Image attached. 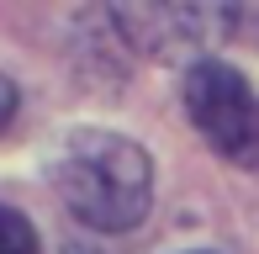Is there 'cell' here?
<instances>
[{
  "label": "cell",
  "instance_id": "obj_1",
  "mask_svg": "<svg viewBox=\"0 0 259 254\" xmlns=\"http://www.w3.org/2000/svg\"><path fill=\"white\" fill-rule=\"evenodd\" d=\"M58 196L64 206L79 217L85 228L101 233H127L148 217L154 201V170L148 154L122 133H106V127H85L64 143L58 154Z\"/></svg>",
  "mask_w": 259,
  "mask_h": 254
},
{
  "label": "cell",
  "instance_id": "obj_2",
  "mask_svg": "<svg viewBox=\"0 0 259 254\" xmlns=\"http://www.w3.org/2000/svg\"><path fill=\"white\" fill-rule=\"evenodd\" d=\"M185 111L222 159L259 170V96L233 64L201 59L185 74Z\"/></svg>",
  "mask_w": 259,
  "mask_h": 254
},
{
  "label": "cell",
  "instance_id": "obj_3",
  "mask_svg": "<svg viewBox=\"0 0 259 254\" xmlns=\"http://www.w3.org/2000/svg\"><path fill=\"white\" fill-rule=\"evenodd\" d=\"M122 32L138 37L148 53H196V48H211L228 27L222 11H201V6H138V11H122Z\"/></svg>",
  "mask_w": 259,
  "mask_h": 254
},
{
  "label": "cell",
  "instance_id": "obj_4",
  "mask_svg": "<svg viewBox=\"0 0 259 254\" xmlns=\"http://www.w3.org/2000/svg\"><path fill=\"white\" fill-rule=\"evenodd\" d=\"M0 254H42L37 228H32L16 206H0Z\"/></svg>",
  "mask_w": 259,
  "mask_h": 254
},
{
  "label": "cell",
  "instance_id": "obj_5",
  "mask_svg": "<svg viewBox=\"0 0 259 254\" xmlns=\"http://www.w3.org/2000/svg\"><path fill=\"white\" fill-rule=\"evenodd\" d=\"M11 117H16V85H11V79L0 74V133L11 127Z\"/></svg>",
  "mask_w": 259,
  "mask_h": 254
},
{
  "label": "cell",
  "instance_id": "obj_6",
  "mask_svg": "<svg viewBox=\"0 0 259 254\" xmlns=\"http://www.w3.org/2000/svg\"><path fill=\"white\" fill-rule=\"evenodd\" d=\"M64 254H96V249H64Z\"/></svg>",
  "mask_w": 259,
  "mask_h": 254
}]
</instances>
